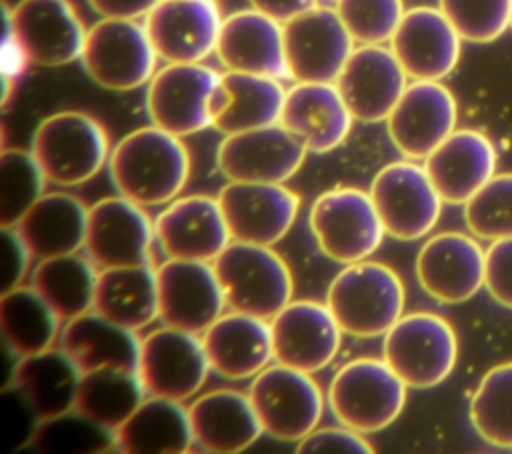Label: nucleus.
I'll return each instance as SVG.
<instances>
[{"label": "nucleus", "instance_id": "2eb2a0df", "mask_svg": "<svg viewBox=\"0 0 512 454\" xmlns=\"http://www.w3.org/2000/svg\"><path fill=\"white\" fill-rule=\"evenodd\" d=\"M154 240V222L144 206L120 194L88 208L84 252L98 270L150 264Z\"/></svg>", "mask_w": 512, "mask_h": 454}, {"label": "nucleus", "instance_id": "b1692460", "mask_svg": "<svg viewBox=\"0 0 512 454\" xmlns=\"http://www.w3.org/2000/svg\"><path fill=\"white\" fill-rule=\"evenodd\" d=\"M156 242L166 258L214 262L232 242L218 198L192 194L172 200L154 220Z\"/></svg>", "mask_w": 512, "mask_h": 454}, {"label": "nucleus", "instance_id": "1a4fd4ad", "mask_svg": "<svg viewBox=\"0 0 512 454\" xmlns=\"http://www.w3.org/2000/svg\"><path fill=\"white\" fill-rule=\"evenodd\" d=\"M248 398L264 434L282 442L302 440L324 412V394L310 372L280 362L252 378Z\"/></svg>", "mask_w": 512, "mask_h": 454}, {"label": "nucleus", "instance_id": "cd10ccee", "mask_svg": "<svg viewBox=\"0 0 512 454\" xmlns=\"http://www.w3.org/2000/svg\"><path fill=\"white\" fill-rule=\"evenodd\" d=\"M496 148L478 130H454L424 158V168L448 204H466L494 174Z\"/></svg>", "mask_w": 512, "mask_h": 454}, {"label": "nucleus", "instance_id": "864d4df0", "mask_svg": "<svg viewBox=\"0 0 512 454\" xmlns=\"http://www.w3.org/2000/svg\"><path fill=\"white\" fill-rule=\"evenodd\" d=\"M510 26H512V24H510Z\"/></svg>", "mask_w": 512, "mask_h": 454}, {"label": "nucleus", "instance_id": "5701e85b", "mask_svg": "<svg viewBox=\"0 0 512 454\" xmlns=\"http://www.w3.org/2000/svg\"><path fill=\"white\" fill-rule=\"evenodd\" d=\"M222 20L216 0H160L144 26L160 60L192 64L216 52Z\"/></svg>", "mask_w": 512, "mask_h": 454}, {"label": "nucleus", "instance_id": "a878e982", "mask_svg": "<svg viewBox=\"0 0 512 454\" xmlns=\"http://www.w3.org/2000/svg\"><path fill=\"white\" fill-rule=\"evenodd\" d=\"M216 54L232 72L290 78L282 22L256 8L232 12L222 20Z\"/></svg>", "mask_w": 512, "mask_h": 454}, {"label": "nucleus", "instance_id": "4468645a", "mask_svg": "<svg viewBox=\"0 0 512 454\" xmlns=\"http://www.w3.org/2000/svg\"><path fill=\"white\" fill-rule=\"evenodd\" d=\"M306 154V146L276 122L224 136L216 164L228 182L284 184L302 168Z\"/></svg>", "mask_w": 512, "mask_h": 454}, {"label": "nucleus", "instance_id": "58836bf2", "mask_svg": "<svg viewBox=\"0 0 512 454\" xmlns=\"http://www.w3.org/2000/svg\"><path fill=\"white\" fill-rule=\"evenodd\" d=\"M146 396L138 372L100 368L82 372L74 408L90 420L116 430Z\"/></svg>", "mask_w": 512, "mask_h": 454}, {"label": "nucleus", "instance_id": "423d86ee", "mask_svg": "<svg viewBox=\"0 0 512 454\" xmlns=\"http://www.w3.org/2000/svg\"><path fill=\"white\" fill-rule=\"evenodd\" d=\"M308 224L320 252L338 264L368 260L386 234L370 192L354 186H336L316 196Z\"/></svg>", "mask_w": 512, "mask_h": 454}, {"label": "nucleus", "instance_id": "c03bdc74", "mask_svg": "<svg viewBox=\"0 0 512 454\" xmlns=\"http://www.w3.org/2000/svg\"><path fill=\"white\" fill-rule=\"evenodd\" d=\"M462 40L488 44L512 24V0H438Z\"/></svg>", "mask_w": 512, "mask_h": 454}, {"label": "nucleus", "instance_id": "4be33fe9", "mask_svg": "<svg viewBox=\"0 0 512 454\" xmlns=\"http://www.w3.org/2000/svg\"><path fill=\"white\" fill-rule=\"evenodd\" d=\"M408 74L384 44H360L352 50L336 88L354 120L384 122L408 86Z\"/></svg>", "mask_w": 512, "mask_h": 454}, {"label": "nucleus", "instance_id": "473e14b6", "mask_svg": "<svg viewBox=\"0 0 512 454\" xmlns=\"http://www.w3.org/2000/svg\"><path fill=\"white\" fill-rule=\"evenodd\" d=\"M82 370L62 350L48 348L16 358L12 386L28 402L40 420L74 410Z\"/></svg>", "mask_w": 512, "mask_h": 454}, {"label": "nucleus", "instance_id": "6e6552de", "mask_svg": "<svg viewBox=\"0 0 512 454\" xmlns=\"http://www.w3.org/2000/svg\"><path fill=\"white\" fill-rule=\"evenodd\" d=\"M220 82L222 74L202 62H168L146 88L150 122L180 138L212 128Z\"/></svg>", "mask_w": 512, "mask_h": 454}, {"label": "nucleus", "instance_id": "c85d7f7f", "mask_svg": "<svg viewBox=\"0 0 512 454\" xmlns=\"http://www.w3.org/2000/svg\"><path fill=\"white\" fill-rule=\"evenodd\" d=\"M352 120L334 82H296L286 90L280 122L308 152L324 154L338 148L348 138Z\"/></svg>", "mask_w": 512, "mask_h": 454}, {"label": "nucleus", "instance_id": "7ed1b4c3", "mask_svg": "<svg viewBox=\"0 0 512 454\" xmlns=\"http://www.w3.org/2000/svg\"><path fill=\"white\" fill-rule=\"evenodd\" d=\"M30 152L48 184L70 188L92 180L108 164L110 140L94 116L64 110L36 126Z\"/></svg>", "mask_w": 512, "mask_h": 454}, {"label": "nucleus", "instance_id": "603ef678", "mask_svg": "<svg viewBox=\"0 0 512 454\" xmlns=\"http://www.w3.org/2000/svg\"><path fill=\"white\" fill-rule=\"evenodd\" d=\"M252 8L276 18L278 22H286L314 6H318V0H250Z\"/></svg>", "mask_w": 512, "mask_h": 454}, {"label": "nucleus", "instance_id": "0eeeda50", "mask_svg": "<svg viewBox=\"0 0 512 454\" xmlns=\"http://www.w3.org/2000/svg\"><path fill=\"white\" fill-rule=\"evenodd\" d=\"M382 358L408 388H432L452 374L458 338L452 324L434 312L402 314L384 334Z\"/></svg>", "mask_w": 512, "mask_h": 454}, {"label": "nucleus", "instance_id": "79ce46f5", "mask_svg": "<svg viewBox=\"0 0 512 454\" xmlns=\"http://www.w3.org/2000/svg\"><path fill=\"white\" fill-rule=\"evenodd\" d=\"M30 444L44 452H100L116 446V434L74 408L40 420Z\"/></svg>", "mask_w": 512, "mask_h": 454}, {"label": "nucleus", "instance_id": "de8ad7c7", "mask_svg": "<svg viewBox=\"0 0 512 454\" xmlns=\"http://www.w3.org/2000/svg\"><path fill=\"white\" fill-rule=\"evenodd\" d=\"M484 286L498 304L512 308V236L488 246Z\"/></svg>", "mask_w": 512, "mask_h": 454}, {"label": "nucleus", "instance_id": "4c0bfd02", "mask_svg": "<svg viewBox=\"0 0 512 454\" xmlns=\"http://www.w3.org/2000/svg\"><path fill=\"white\" fill-rule=\"evenodd\" d=\"M60 322L32 286H16L0 296V332L16 358L52 348L60 338Z\"/></svg>", "mask_w": 512, "mask_h": 454}, {"label": "nucleus", "instance_id": "f03ea898", "mask_svg": "<svg viewBox=\"0 0 512 454\" xmlns=\"http://www.w3.org/2000/svg\"><path fill=\"white\" fill-rule=\"evenodd\" d=\"M404 284L382 262L344 264L326 290V306L342 332L354 338L384 336L404 314Z\"/></svg>", "mask_w": 512, "mask_h": 454}, {"label": "nucleus", "instance_id": "ddd939ff", "mask_svg": "<svg viewBox=\"0 0 512 454\" xmlns=\"http://www.w3.org/2000/svg\"><path fill=\"white\" fill-rule=\"evenodd\" d=\"M290 80L336 82L354 50V38L336 8L314 6L282 24Z\"/></svg>", "mask_w": 512, "mask_h": 454}, {"label": "nucleus", "instance_id": "dca6fc26", "mask_svg": "<svg viewBox=\"0 0 512 454\" xmlns=\"http://www.w3.org/2000/svg\"><path fill=\"white\" fill-rule=\"evenodd\" d=\"M2 8L30 64L64 66L80 60L88 30L70 0H20L14 8Z\"/></svg>", "mask_w": 512, "mask_h": 454}, {"label": "nucleus", "instance_id": "20e7f679", "mask_svg": "<svg viewBox=\"0 0 512 454\" xmlns=\"http://www.w3.org/2000/svg\"><path fill=\"white\" fill-rule=\"evenodd\" d=\"M212 266L228 310L272 320L292 300V272L272 246L232 240Z\"/></svg>", "mask_w": 512, "mask_h": 454}, {"label": "nucleus", "instance_id": "f257e3e1", "mask_svg": "<svg viewBox=\"0 0 512 454\" xmlns=\"http://www.w3.org/2000/svg\"><path fill=\"white\" fill-rule=\"evenodd\" d=\"M116 192L140 206L170 204L190 176V154L180 136L154 124L122 136L108 158Z\"/></svg>", "mask_w": 512, "mask_h": 454}, {"label": "nucleus", "instance_id": "f704fd0d", "mask_svg": "<svg viewBox=\"0 0 512 454\" xmlns=\"http://www.w3.org/2000/svg\"><path fill=\"white\" fill-rule=\"evenodd\" d=\"M114 434L128 454H182L194 442L188 408L162 396H146Z\"/></svg>", "mask_w": 512, "mask_h": 454}, {"label": "nucleus", "instance_id": "09e8293b", "mask_svg": "<svg viewBox=\"0 0 512 454\" xmlns=\"http://www.w3.org/2000/svg\"><path fill=\"white\" fill-rule=\"evenodd\" d=\"M32 254L14 226H0V292L22 286Z\"/></svg>", "mask_w": 512, "mask_h": 454}, {"label": "nucleus", "instance_id": "7c9ffc66", "mask_svg": "<svg viewBox=\"0 0 512 454\" xmlns=\"http://www.w3.org/2000/svg\"><path fill=\"white\" fill-rule=\"evenodd\" d=\"M34 260L84 250L88 208L68 192H44L14 226Z\"/></svg>", "mask_w": 512, "mask_h": 454}, {"label": "nucleus", "instance_id": "c756f323", "mask_svg": "<svg viewBox=\"0 0 512 454\" xmlns=\"http://www.w3.org/2000/svg\"><path fill=\"white\" fill-rule=\"evenodd\" d=\"M194 444L214 454H236L264 434L248 392L218 388L188 406Z\"/></svg>", "mask_w": 512, "mask_h": 454}, {"label": "nucleus", "instance_id": "6ab92c4d", "mask_svg": "<svg viewBox=\"0 0 512 454\" xmlns=\"http://www.w3.org/2000/svg\"><path fill=\"white\" fill-rule=\"evenodd\" d=\"M218 202L232 240L274 246L296 222L300 198L284 184L228 182Z\"/></svg>", "mask_w": 512, "mask_h": 454}, {"label": "nucleus", "instance_id": "49530a36", "mask_svg": "<svg viewBox=\"0 0 512 454\" xmlns=\"http://www.w3.org/2000/svg\"><path fill=\"white\" fill-rule=\"evenodd\" d=\"M298 454H372L370 442L356 430L346 426L314 428L296 446Z\"/></svg>", "mask_w": 512, "mask_h": 454}, {"label": "nucleus", "instance_id": "a18cd8bd", "mask_svg": "<svg viewBox=\"0 0 512 454\" xmlns=\"http://www.w3.org/2000/svg\"><path fill=\"white\" fill-rule=\"evenodd\" d=\"M336 12L358 44H386L402 16V0H336Z\"/></svg>", "mask_w": 512, "mask_h": 454}, {"label": "nucleus", "instance_id": "c9c22d12", "mask_svg": "<svg viewBox=\"0 0 512 454\" xmlns=\"http://www.w3.org/2000/svg\"><path fill=\"white\" fill-rule=\"evenodd\" d=\"M94 312L128 330H142L158 318L156 268L120 266L98 270Z\"/></svg>", "mask_w": 512, "mask_h": 454}, {"label": "nucleus", "instance_id": "2f4dec72", "mask_svg": "<svg viewBox=\"0 0 512 454\" xmlns=\"http://www.w3.org/2000/svg\"><path fill=\"white\" fill-rule=\"evenodd\" d=\"M286 90L278 78L232 72L222 74L214 98V126L224 136L276 124L282 118Z\"/></svg>", "mask_w": 512, "mask_h": 454}, {"label": "nucleus", "instance_id": "a211bd4d", "mask_svg": "<svg viewBox=\"0 0 512 454\" xmlns=\"http://www.w3.org/2000/svg\"><path fill=\"white\" fill-rule=\"evenodd\" d=\"M158 318L166 326L202 334L226 308L212 262L166 258L156 268Z\"/></svg>", "mask_w": 512, "mask_h": 454}, {"label": "nucleus", "instance_id": "8fccbe9b", "mask_svg": "<svg viewBox=\"0 0 512 454\" xmlns=\"http://www.w3.org/2000/svg\"><path fill=\"white\" fill-rule=\"evenodd\" d=\"M158 2L160 0H88L90 8L102 18H124V20L146 18V14Z\"/></svg>", "mask_w": 512, "mask_h": 454}, {"label": "nucleus", "instance_id": "f3484780", "mask_svg": "<svg viewBox=\"0 0 512 454\" xmlns=\"http://www.w3.org/2000/svg\"><path fill=\"white\" fill-rule=\"evenodd\" d=\"M458 104L440 80H414L386 118L392 144L410 160H424L454 130Z\"/></svg>", "mask_w": 512, "mask_h": 454}, {"label": "nucleus", "instance_id": "39448f33", "mask_svg": "<svg viewBox=\"0 0 512 454\" xmlns=\"http://www.w3.org/2000/svg\"><path fill=\"white\" fill-rule=\"evenodd\" d=\"M406 388L384 358H354L332 376L326 402L338 424L360 434H374L400 416Z\"/></svg>", "mask_w": 512, "mask_h": 454}, {"label": "nucleus", "instance_id": "9b49d317", "mask_svg": "<svg viewBox=\"0 0 512 454\" xmlns=\"http://www.w3.org/2000/svg\"><path fill=\"white\" fill-rule=\"evenodd\" d=\"M388 236L418 240L432 232L442 214V196L424 166L398 160L376 172L368 188Z\"/></svg>", "mask_w": 512, "mask_h": 454}, {"label": "nucleus", "instance_id": "3c124183", "mask_svg": "<svg viewBox=\"0 0 512 454\" xmlns=\"http://www.w3.org/2000/svg\"><path fill=\"white\" fill-rule=\"evenodd\" d=\"M28 64H30V60H28L22 44L14 36L10 22L4 18V36H2V48H0L2 76L12 78L16 82V78L26 70Z\"/></svg>", "mask_w": 512, "mask_h": 454}, {"label": "nucleus", "instance_id": "72a5a7b5", "mask_svg": "<svg viewBox=\"0 0 512 454\" xmlns=\"http://www.w3.org/2000/svg\"><path fill=\"white\" fill-rule=\"evenodd\" d=\"M58 340L82 372L100 368L138 370L140 340L136 332L106 320L94 310L66 320Z\"/></svg>", "mask_w": 512, "mask_h": 454}, {"label": "nucleus", "instance_id": "a19ab883", "mask_svg": "<svg viewBox=\"0 0 512 454\" xmlns=\"http://www.w3.org/2000/svg\"><path fill=\"white\" fill-rule=\"evenodd\" d=\"M46 178L30 150L6 148L0 154V226H16L44 194Z\"/></svg>", "mask_w": 512, "mask_h": 454}, {"label": "nucleus", "instance_id": "37998d69", "mask_svg": "<svg viewBox=\"0 0 512 454\" xmlns=\"http://www.w3.org/2000/svg\"><path fill=\"white\" fill-rule=\"evenodd\" d=\"M468 230L482 240L512 236V172L494 174L466 204Z\"/></svg>", "mask_w": 512, "mask_h": 454}, {"label": "nucleus", "instance_id": "412c9836", "mask_svg": "<svg viewBox=\"0 0 512 454\" xmlns=\"http://www.w3.org/2000/svg\"><path fill=\"white\" fill-rule=\"evenodd\" d=\"M270 332L274 362L310 374L336 358L344 334L326 302L316 300H290L270 320Z\"/></svg>", "mask_w": 512, "mask_h": 454}, {"label": "nucleus", "instance_id": "ea45409f", "mask_svg": "<svg viewBox=\"0 0 512 454\" xmlns=\"http://www.w3.org/2000/svg\"><path fill=\"white\" fill-rule=\"evenodd\" d=\"M474 430L492 446L512 448V362L490 368L470 402Z\"/></svg>", "mask_w": 512, "mask_h": 454}, {"label": "nucleus", "instance_id": "f8f14e48", "mask_svg": "<svg viewBox=\"0 0 512 454\" xmlns=\"http://www.w3.org/2000/svg\"><path fill=\"white\" fill-rule=\"evenodd\" d=\"M210 364L202 338L174 326H160L140 340L138 376L148 396L184 402L206 382Z\"/></svg>", "mask_w": 512, "mask_h": 454}, {"label": "nucleus", "instance_id": "9d476101", "mask_svg": "<svg viewBox=\"0 0 512 454\" xmlns=\"http://www.w3.org/2000/svg\"><path fill=\"white\" fill-rule=\"evenodd\" d=\"M80 62L98 86L126 92L152 80L158 54L144 22L102 18L88 28Z\"/></svg>", "mask_w": 512, "mask_h": 454}, {"label": "nucleus", "instance_id": "aec40b11", "mask_svg": "<svg viewBox=\"0 0 512 454\" xmlns=\"http://www.w3.org/2000/svg\"><path fill=\"white\" fill-rule=\"evenodd\" d=\"M414 268L428 296L442 304H462L484 286L486 250L468 234L440 232L422 244Z\"/></svg>", "mask_w": 512, "mask_h": 454}, {"label": "nucleus", "instance_id": "393cba45", "mask_svg": "<svg viewBox=\"0 0 512 454\" xmlns=\"http://www.w3.org/2000/svg\"><path fill=\"white\" fill-rule=\"evenodd\" d=\"M390 50L408 78L442 80L460 60L462 38L440 8L416 6L404 12Z\"/></svg>", "mask_w": 512, "mask_h": 454}, {"label": "nucleus", "instance_id": "e433bc0d", "mask_svg": "<svg viewBox=\"0 0 512 454\" xmlns=\"http://www.w3.org/2000/svg\"><path fill=\"white\" fill-rule=\"evenodd\" d=\"M98 266L80 252L38 260L30 286L52 306L62 322L94 306Z\"/></svg>", "mask_w": 512, "mask_h": 454}, {"label": "nucleus", "instance_id": "bb28decb", "mask_svg": "<svg viewBox=\"0 0 512 454\" xmlns=\"http://www.w3.org/2000/svg\"><path fill=\"white\" fill-rule=\"evenodd\" d=\"M200 338L210 370L226 380L254 378L274 360L270 320L258 316L222 312Z\"/></svg>", "mask_w": 512, "mask_h": 454}]
</instances>
